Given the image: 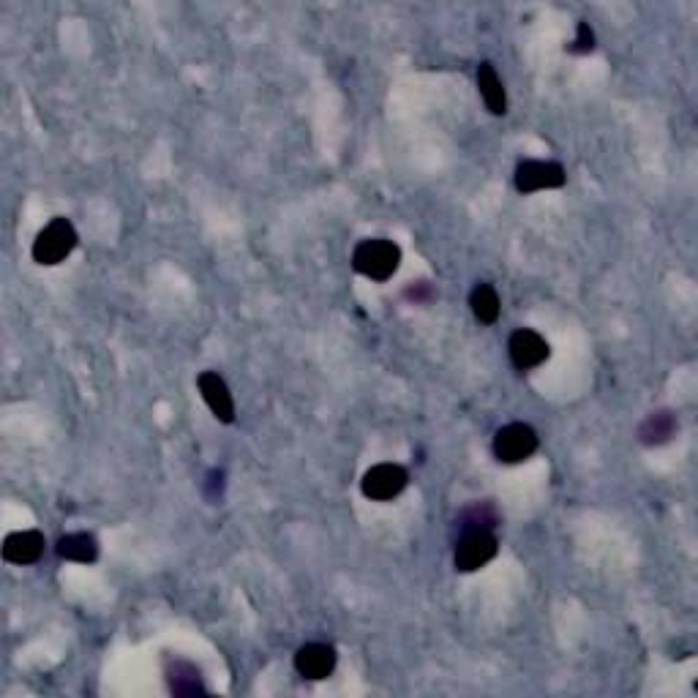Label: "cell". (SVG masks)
Wrapping results in <instances>:
<instances>
[{
	"label": "cell",
	"instance_id": "277c9868",
	"mask_svg": "<svg viewBox=\"0 0 698 698\" xmlns=\"http://www.w3.org/2000/svg\"><path fill=\"white\" fill-rule=\"evenodd\" d=\"M538 450V434L527 423H508L494 437V456L502 464H521Z\"/></svg>",
	"mask_w": 698,
	"mask_h": 698
},
{
	"label": "cell",
	"instance_id": "30bf717a",
	"mask_svg": "<svg viewBox=\"0 0 698 698\" xmlns=\"http://www.w3.org/2000/svg\"><path fill=\"white\" fill-rule=\"evenodd\" d=\"M44 535L36 529H22V532H11L9 538L3 540V559L11 565H33L39 562L44 554Z\"/></svg>",
	"mask_w": 698,
	"mask_h": 698
},
{
	"label": "cell",
	"instance_id": "5b68a950",
	"mask_svg": "<svg viewBox=\"0 0 698 698\" xmlns=\"http://www.w3.org/2000/svg\"><path fill=\"white\" fill-rule=\"evenodd\" d=\"M409 475L407 469L401 464H377L371 467L363 480H360V489H363V497H369L371 502H390L396 499L401 491L407 489Z\"/></svg>",
	"mask_w": 698,
	"mask_h": 698
},
{
	"label": "cell",
	"instance_id": "52a82bcc",
	"mask_svg": "<svg viewBox=\"0 0 698 698\" xmlns=\"http://www.w3.org/2000/svg\"><path fill=\"white\" fill-rule=\"evenodd\" d=\"M508 352L516 369L529 371V369H538L540 363H546V360H549L551 347H549V341L543 339L540 333H535V330H529V328H521L510 336Z\"/></svg>",
	"mask_w": 698,
	"mask_h": 698
},
{
	"label": "cell",
	"instance_id": "ba28073f",
	"mask_svg": "<svg viewBox=\"0 0 698 698\" xmlns=\"http://www.w3.org/2000/svg\"><path fill=\"white\" fill-rule=\"evenodd\" d=\"M295 669H298L300 677L314 679V682L328 679L336 671V649L330 644H322V641L303 644L295 652Z\"/></svg>",
	"mask_w": 698,
	"mask_h": 698
},
{
	"label": "cell",
	"instance_id": "4fadbf2b",
	"mask_svg": "<svg viewBox=\"0 0 698 698\" xmlns=\"http://www.w3.org/2000/svg\"><path fill=\"white\" fill-rule=\"evenodd\" d=\"M674 434H677V418H674V412H669V409L652 412L639 429V439L644 445H649V448L666 445Z\"/></svg>",
	"mask_w": 698,
	"mask_h": 698
},
{
	"label": "cell",
	"instance_id": "9c48e42d",
	"mask_svg": "<svg viewBox=\"0 0 698 698\" xmlns=\"http://www.w3.org/2000/svg\"><path fill=\"white\" fill-rule=\"evenodd\" d=\"M197 385H200V393L208 409L221 420V423H232L235 420V401H232V393L227 388V382L216 374V371H202L197 377Z\"/></svg>",
	"mask_w": 698,
	"mask_h": 698
},
{
	"label": "cell",
	"instance_id": "8fae6325",
	"mask_svg": "<svg viewBox=\"0 0 698 698\" xmlns=\"http://www.w3.org/2000/svg\"><path fill=\"white\" fill-rule=\"evenodd\" d=\"M478 88H480V96H483V101H486V107H489L491 115H505V112H508V96H505V85H502V80H499L494 63H489V60H483V63L478 66Z\"/></svg>",
	"mask_w": 698,
	"mask_h": 698
},
{
	"label": "cell",
	"instance_id": "7a4b0ae2",
	"mask_svg": "<svg viewBox=\"0 0 698 698\" xmlns=\"http://www.w3.org/2000/svg\"><path fill=\"white\" fill-rule=\"evenodd\" d=\"M77 230L69 219H52L44 230L36 235L33 240V262L36 265H44V268H52V265H60V262L69 257L71 251L77 249Z\"/></svg>",
	"mask_w": 698,
	"mask_h": 698
},
{
	"label": "cell",
	"instance_id": "5bb4252c",
	"mask_svg": "<svg viewBox=\"0 0 698 698\" xmlns=\"http://www.w3.org/2000/svg\"><path fill=\"white\" fill-rule=\"evenodd\" d=\"M167 682H170V690L175 693V696H194V693H205L200 671L194 669L191 663H183V660H175L170 669H167Z\"/></svg>",
	"mask_w": 698,
	"mask_h": 698
},
{
	"label": "cell",
	"instance_id": "3957f363",
	"mask_svg": "<svg viewBox=\"0 0 698 698\" xmlns=\"http://www.w3.org/2000/svg\"><path fill=\"white\" fill-rule=\"evenodd\" d=\"M497 551L499 543L494 538V532L472 529V532H464V538L456 543L453 562H456V570H461V573H475V570L486 568L491 559L497 557Z\"/></svg>",
	"mask_w": 698,
	"mask_h": 698
},
{
	"label": "cell",
	"instance_id": "ac0fdd59",
	"mask_svg": "<svg viewBox=\"0 0 698 698\" xmlns=\"http://www.w3.org/2000/svg\"><path fill=\"white\" fill-rule=\"evenodd\" d=\"M407 298H412L415 303H420V300H429L431 298V287L426 284V281H418L415 287H409L407 290Z\"/></svg>",
	"mask_w": 698,
	"mask_h": 698
},
{
	"label": "cell",
	"instance_id": "6da1fadb",
	"mask_svg": "<svg viewBox=\"0 0 698 698\" xmlns=\"http://www.w3.org/2000/svg\"><path fill=\"white\" fill-rule=\"evenodd\" d=\"M401 265V249L388 238H371L358 243L352 254V268L371 281H388Z\"/></svg>",
	"mask_w": 698,
	"mask_h": 698
},
{
	"label": "cell",
	"instance_id": "8992f818",
	"mask_svg": "<svg viewBox=\"0 0 698 698\" xmlns=\"http://www.w3.org/2000/svg\"><path fill=\"white\" fill-rule=\"evenodd\" d=\"M565 167L557 161H521L516 167V189L521 194H532V191L546 189H562L565 186Z\"/></svg>",
	"mask_w": 698,
	"mask_h": 698
},
{
	"label": "cell",
	"instance_id": "2e32d148",
	"mask_svg": "<svg viewBox=\"0 0 698 698\" xmlns=\"http://www.w3.org/2000/svg\"><path fill=\"white\" fill-rule=\"evenodd\" d=\"M499 524V513L491 502H478V505H469L464 513L459 516V527L464 532H472V529H494Z\"/></svg>",
	"mask_w": 698,
	"mask_h": 698
},
{
	"label": "cell",
	"instance_id": "7c38bea8",
	"mask_svg": "<svg viewBox=\"0 0 698 698\" xmlns=\"http://www.w3.org/2000/svg\"><path fill=\"white\" fill-rule=\"evenodd\" d=\"M60 559L69 562H80V565H90L99 559V540L93 538L90 532H74V535H63L55 546Z\"/></svg>",
	"mask_w": 698,
	"mask_h": 698
},
{
	"label": "cell",
	"instance_id": "e0dca14e",
	"mask_svg": "<svg viewBox=\"0 0 698 698\" xmlns=\"http://www.w3.org/2000/svg\"><path fill=\"white\" fill-rule=\"evenodd\" d=\"M592 50H595V33H592V28H589L587 22H579V28H576V41H573L570 52L584 55V52H592Z\"/></svg>",
	"mask_w": 698,
	"mask_h": 698
},
{
	"label": "cell",
	"instance_id": "9a60e30c",
	"mask_svg": "<svg viewBox=\"0 0 698 698\" xmlns=\"http://www.w3.org/2000/svg\"><path fill=\"white\" fill-rule=\"evenodd\" d=\"M469 306H472V314L475 320L483 322V325H494L499 320V295L491 284H478L472 295H469Z\"/></svg>",
	"mask_w": 698,
	"mask_h": 698
}]
</instances>
